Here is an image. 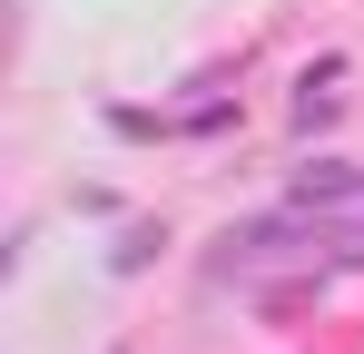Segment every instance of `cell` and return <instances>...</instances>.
I'll use <instances>...</instances> for the list:
<instances>
[{
	"mask_svg": "<svg viewBox=\"0 0 364 354\" xmlns=\"http://www.w3.org/2000/svg\"><path fill=\"white\" fill-rule=\"evenodd\" d=\"M296 207L315 217V227H364V168H345V158L296 168Z\"/></svg>",
	"mask_w": 364,
	"mask_h": 354,
	"instance_id": "obj_1",
	"label": "cell"
}]
</instances>
